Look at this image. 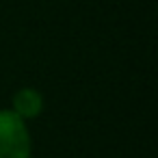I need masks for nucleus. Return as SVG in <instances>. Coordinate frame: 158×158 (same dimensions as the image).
Listing matches in <instances>:
<instances>
[{
  "label": "nucleus",
  "instance_id": "nucleus-1",
  "mask_svg": "<svg viewBox=\"0 0 158 158\" xmlns=\"http://www.w3.org/2000/svg\"><path fill=\"white\" fill-rule=\"evenodd\" d=\"M28 126L11 108H0V158H31Z\"/></svg>",
  "mask_w": 158,
  "mask_h": 158
},
{
  "label": "nucleus",
  "instance_id": "nucleus-2",
  "mask_svg": "<svg viewBox=\"0 0 158 158\" xmlns=\"http://www.w3.org/2000/svg\"><path fill=\"white\" fill-rule=\"evenodd\" d=\"M11 110L18 117H22L24 121L26 119H35L44 110V95L37 89H33V87H24V89H20V91L13 93Z\"/></svg>",
  "mask_w": 158,
  "mask_h": 158
}]
</instances>
